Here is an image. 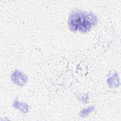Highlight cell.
Listing matches in <instances>:
<instances>
[{
    "mask_svg": "<svg viewBox=\"0 0 121 121\" xmlns=\"http://www.w3.org/2000/svg\"><path fill=\"white\" fill-rule=\"evenodd\" d=\"M96 22V18L94 15L83 12H77L69 18V25L73 31L83 32L89 31Z\"/></svg>",
    "mask_w": 121,
    "mask_h": 121,
    "instance_id": "obj_1",
    "label": "cell"
}]
</instances>
